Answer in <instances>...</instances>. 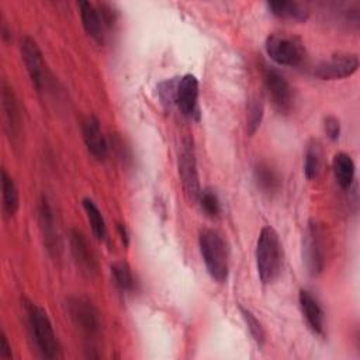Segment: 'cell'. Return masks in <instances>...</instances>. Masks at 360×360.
<instances>
[{"mask_svg":"<svg viewBox=\"0 0 360 360\" xmlns=\"http://www.w3.org/2000/svg\"><path fill=\"white\" fill-rule=\"evenodd\" d=\"M283 246L271 226H263L256 243V267L263 284L273 283L281 271Z\"/></svg>","mask_w":360,"mask_h":360,"instance_id":"6da1fadb","label":"cell"},{"mask_svg":"<svg viewBox=\"0 0 360 360\" xmlns=\"http://www.w3.org/2000/svg\"><path fill=\"white\" fill-rule=\"evenodd\" d=\"M28 328L37 350L45 359H59L60 345L46 312L31 301H24Z\"/></svg>","mask_w":360,"mask_h":360,"instance_id":"7a4b0ae2","label":"cell"},{"mask_svg":"<svg viewBox=\"0 0 360 360\" xmlns=\"http://www.w3.org/2000/svg\"><path fill=\"white\" fill-rule=\"evenodd\" d=\"M198 246L208 274L212 280L224 283L228 277V250L221 235L212 229H201Z\"/></svg>","mask_w":360,"mask_h":360,"instance_id":"3957f363","label":"cell"},{"mask_svg":"<svg viewBox=\"0 0 360 360\" xmlns=\"http://www.w3.org/2000/svg\"><path fill=\"white\" fill-rule=\"evenodd\" d=\"M264 46L270 59L283 66H298L305 59L304 44L294 35L271 34Z\"/></svg>","mask_w":360,"mask_h":360,"instance_id":"277c9868","label":"cell"},{"mask_svg":"<svg viewBox=\"0 0 360 360\" xmlns=\"http://www.w3.org/2000/svg\"><path fill=\"white\" fill-rule=\"evenodd\" d=\"M321 224L309 221L302 238V260L311 276H318L325 267V238Z\"/></svg>","mask_w":360,"mask_h":360,"instance_id":"5b68a950","label":"cell"},{"mask_svg":"<svg viewBox=\"0 0 360 360\" xmlns=\"http://www.w3.org/2000/svg\"><path fill=\"white\" fill-rule=\"evenodd\" d=\"M69 315L76 328L89 339L96 338L101 329L100 314L93 302L84 297H73L68 301Z\"/></svg>","mask_w":360,"mask_h":360,"instance_id":"8992f818","label":"cell"},{"mask_svg":"<svg viewBox=\"0 0 360 360\" xmlns=\"http://www.w3.org/2000/svg\"><path fill=\"white\" fill-rule=\"evenodd\" d=\"M264 87L274 108L281 114H288L294 105V91L287 79L273 68L264 70Z\"/></svg>","mask_w":360,"mask_h":360,"instance_id":"52a82bcc","label":"cell"},{"mask_svg":"<svg viewBox=\"0 0 360 360\" xmlns=\"http://www.w3.org/2000/svg\"><path fill=\"white\" fill-rule=\"evenodd\" d=\"M359 69V58L356 53H338L319 62L314 75L321 80H339L350 77Z\"/></svg>","mask_w":360,"mask_h":360,"instance_id":"ba28073f","label":"cell"},{"mask_svg":"<svg viewBox=\"0 0 360 360\" xmlns=\"http://www.w3.org/2000/svg\"><path fill=\"white\" fill-rule=\"evenodd\" d=\"M179 174L183 184V188L190 200H198L200 195V180L195 162V153L193 142L184 139L180 153H179Z\"/></svg>","mask_w":360,"mask_h":360,"instance_id":"9c48e42d","label":"cell"},{"mask_svg":"<svg viewBox=\"0 0 360 360\" xmlns=\"http://www.w3.org/2000/svg\"><path fill=\"white\" fill-rule=\"evenodd\" d=\"M174 105L188 118H198V80L194 75H184L179 77L174 94Z\"/></svg>","mask_w":360,"mask_h":360,"instance_id":"30bf717a","label":"cell"},{"mask_svg":"<svg viewBox=\"0 0 360 360\" xmlns=\"http://www.w3.org/2000/svg\"><path fill=\"white\" fill-rule=\"evenodd\" d=\"M20 51L32 84L38 91H41L45 83V63L37 41L28 35L22 37L20 42Z\"/></svg>","mask_w":360,"mask_h":360,"instance_id":"8fae6325","label":"cell"},{"mask_svg":"<svg viewBox=\"0 0 360 360\" xmlns=\"http://www.w3.org/2000/svg\"><path fill=\"white\" fill-rule=\"evenodd\" d=\"M1 107H3L4 129L8 138L13 142H15L20 138V132H21V111H20L15 93L6 80H3V84H1Z\"/></svg>","mask_w":360,"mask_h":360,"instance_id":"7c38bea8","label":"cell"},{"mask_svg":"<svg viewBox=\"0 0 360 360\" xmlns=\"http://www.w3.org/2000/svg\"><path fill=\"white\" fill-rule=\"evenodd\" d=\"M69 243L72 256L79 270L87 277H93L94 274H97L98 264L84 235L77 229H72L69 235Z\"/></svg>","mask_w":360,"mask_h":360,"instance_id":"4fadbf2b","label":"cell"},{"mask_svg":"<svg viewBox=\"0 0 360 360\" xmlns=\"http://www.w3.org/2000/svg\"><path fill=\"white\" fill-rule=\"evenodd\" d=\"M83 139L87 150L98 160L105 159L108 152L107 139L100 128V122L94 115H89L82 124Z\"/></svg>","mask_w":360,"mask_h":360,"instance_id":"5bb4252c","label":"cell"},{"mask_svg":"<svg viewBox=\"0 0 360 360\" xmlns=\"http://www.w3.org/2000/svg\"><path fill=\"white\" fill-rule=\"evenodd\" d=\"M300 307L302 311V315L305 316V321L311 330L319 336L325 335V315L323 311L316 301V298L307 290H300L298 294Z\"/></svg>","mask_w":360,"mask_h":360,"instance_id":"9a60e30c","label":"cell"},{"mask_svg":"<svg viewBox=\"0 0 360 360\" xmlns=\"http://www.w3.org/2000/svg\"><path fill=\"white\" fill-rule=\"evenodd\" d=\"M38 212H39V224H41L45 245L51 253L56 255L59 250V236H58L53 210L45 197L41 200Z\"/></svg>","mask_w":360,"mask_h":360,"instance_id":"2e32d148","label":"cell"},{"mask_svg":"<svg viewBox=\"0 0 360 360\" xmlns=\"http://www.w3.org/2000/svg\"><path fill=\"white\" fill-rule=\"evenodd\" d=\"M79 11H80V18L83 28L86 32L97 42L103 44L104 42V21L94 4L90 1H80L79 3Z\"/></svg>","mask_w":360,"mask_h":360,"instance_id":"e0dca14e","label":"cell"},{"mask_svg":"<svg viewBox=\"0 0 360 360\" xmlns=\"http://www.w3.org/2000/svg\"><path fill=\"white\" fill-rule=\"evenodd\" d=\"M270 13L278 18L290 21H307L309 11L298 1L291 0H273L267 3Z\"/></svg>","mask_w":360,"mask_h":360,"instance_id":"ac0fdd59","label":"cell"},{"mask_svg":"<svg viewBox=\"0 0 360 360\" xmlns=\"http://www.w3.org/2000/svg\"><path fill=\"white\" fill-rule=\"evenodd\" d=\"M255 174V181L257 184V187L264 193V194H274L278 191L280 186H281V179L277 173V170L266 163V162H260L255 166L253 170Z\"/></svg>","mask_w":360,"mask_h":360,"instance_id":"d6986e66","label":"cell"},{"mask_svg":"<svg viewBox=\"0 0 360 360\" xmlns=\"http://www.w3.org/2000/svg\"><path fill=\"white\" fill-rule=\"evenodd\" d=\"M333 174L335 179L338 181V184L342 188H350L353 179H354V162L353 159L345 153V152H339L335 155L333 158Z\"/></svg>","mask_w":360,"mask_h":360,"instance_id":"ffe728a7","label":"cell"},{"mask_svg":"<svg viewBox=\"0 0 360 360\" xmlns=\"http://www.w3.org/2000/svg\"><path fill=\"white\" fill-rule=\"evenodd\" d=\"M1 200H3V211L7 217H13L20 205L18 190L8 173L1 170Z\"/></svg>","mask_w":360,"mask_h":360,"instance_id":"44dd1931","label":"cell"},{"mask_svg":"<svg viewBox=\"0 0 360 360\" xmlns=\"http://www.w3.org/2000/svg\"><path fill=\"white\" fill-rule=\"evenodd\" d=\"M322 166V150L318 141H311L304 155V173L308 180L316 179Z\"/></svg>","mask_w":360,"mask_h":360,"instance_id":"7402d4cb","label":"cell"},{"mask_svg":"<svg viewBox=\"0 0 360 360\" xmlns=\"http://www.w3.org/2000/svg\"><path fill=\"white\" fill-rule=\"evenodd\" d=\"M82 202H83V208L86 211V215H87V219L90 222V226H91V231H93L94 236L98 240H105V238H107V225H105V221H104L98 207L90 198H83Z\"/></svg>","mask_w":360,"mask_h":360,"instance_id":"603a6c76","label":"cell"},{"mask_svg":"<svg viewBox=\"0 0 360 360\" xmlns=\"http://www.w3.org/2000/svg\"><path fill=\"white\" fill-rule=\"evenodd\" d=\"M111 276L115 285L125 292H129L135 287L134 276L129 266L125 262H117L111 266Z\"/></svg>","mask_w":360,"mask_h":360,"instance_id":"cb8c5ba5","label":"cell"},{"mask_svg":"<svg viewBox=\"0 0 360 360\" xmlns=\"http://www.w3.org/2000/svg\"><path fill=\"white\" fill-rule=\"evenodd\" d=\"M198 201H200V205H201V210L211 218L214 217H218L219 212H221V204H219V200H218V195L210 190V188H205V190H201L200 191V195H198Z\"/></svg>","mask_w":360,"mask_h":360,"instance_id":"d4e9b609","label":"cell"},{"mask_svg":"<svg viewBox=\"0 0 360 360\" xmlns=\"http://www.w3.org/2000/svg\"><path fill=\"white\" fill-rule=\"evenodd\" d=\"M240 314H242V316H243V319H245V322H246V326H248V329H249L252 338L255 339V342H256L259 346H262V345L264 343L266 333H264V329H263L260 321H259L249 309H246V308H243V307H240Z\"/></svg>","mask_w":360,"mask_h":360,"instance_id":"484cf974","label":"cell"},{"mask_svg":"<svg viewBox=\"0 0 360 360\" xmlns=\"http://www.w3.org/2000/svg\"><path fill=\"white\" fill-rule=\"evenodd\" d=\"M263 118V104L259 100H252L248 105V118H246V127L248 134L253 135L262 122Z\"/></svg>","mask_w":360,"mask_h":360,"instance_id":"4316f807","label":"cell"},{"mask_svg":"<svg viewBox=\"0 0 360 360\" xmlns=\"http://www.w3.org/2000/svg\"><path fill=\"white\" fill-rule=\"evenodd\" d=\"M179 79H167L158 86V93L163 104L166 105H174V94H176V86Z\"/></svg>","mask_w":360,"mask_h":360,"instance_id":"83f0119b","label":"cell"},{"mask_svg":"<svg viewBox=\"0 0 360 360\" xmlns=\"http://www.w3.org/2000/svg\"><path fill=\"white\" fill-rule=\"evenodd\" d=\"M323 128H325V132L326 135L332 139V141H336L340 135V122L336 117L333 115H328L323 121Z\"/></svg>","mask_w":360,"mask_h":360,"instance_id":"f1b7e54d","label":"cell"},{"mask_svg":"<svg viewBox=\"0 0 360 360\" xmlns=\"http://www.w3.org/2000/svg\"><path fill=\"white\" fill-rule=\"evenodd\" d=\"M0 357L3 360H8L11 357V349L4 332H1V336H0Z\"/></svg>","mask_w":360,"mask_h":360,"instance_id":"f546056e","label":"cell"},{"mask_svg":"<svg viewBox=\"0 0 360 360\" xmlns=\"http://www.w3.org/2000/svg\"><path fill=\"white\" fill-rule=\"evenodd\" d=\"M117 229H118V233H120V238H121L122 243H124L125 246H128V243H129V235H128V231H127L125 225H124V224H118Z\"/></svg>","mask_w":360,"mask_h":360,"instance_id":"4dcf8cb0","label":"cell"}]
</instances>
